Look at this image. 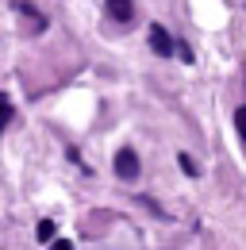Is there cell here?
Returning a JSON list of instances; mask_svg holds the SVG:
<instances>
[{
  "mask_svg": "<svg viewBox=\"0 0 246 250\" xmlns=\"http://www.w3.org/2000/svg\"><path fill=\"white\" fill-rule=\"evenodd\" d=\"M112 166H116V177H123V181H135V177H139V169H143V166H139V154H135L131 146H123Z\"/></svg>",
  "mask_w": 246,
  "mask_h": 250,
  "instance_id": "cell-1",
  "label": "cell"
},
{
  "mask_svg": "<svg viewBox=\"0 0 246 250\" xmlns=\"http://www.w3.org/2000/svg\"><path fill=\"white\" fill-rule=\"evenodd\" d=\"M146 35H150V50H154V54H162V58H169V54H173V46H177V42H173V35L165 31L162 23H154Z\"/></svg>",
  "mask_w": 246,
  "mask_h": 250,
  "instance_id": "cell-2",
  "label": "cell"
},
{
  "mask_svg": "<svg viewBox=\"0 0 246 250\" xmlns=\"http://www.w3.org/2000/svg\"><path fill=\"white\" fill-rule=\"evenodd\" d=\"M104 8H108V16L116 23H131L135 20V0H104Z\"/></svg>",
  "mask_w": 246,
  "mask_h": 250,
  "instance_id": "cell-3",
  "label": "cell"
},
{
  "mask_svg": "<svg viewBox=\"0 0 246 250\" xmlns=\"http://www.w3.org/2000/svg\"><path fill=\"white\" fill-rule=\"evenodd\" d=\"M12 8H16V12L23 16V20H31V23L39 27V31L46 27V16H42V12H35V8H31V4H27V0H12Z\"/></svg>",
  "mask_w": 246,
  "mask_h": 250,
  "instance_id": "cell-4",
  "label": "cell"
},
{
  "mask_svg": "<svg viewBox=\"0 0 246 250\" xmlns=\"http://www.w3.org/2000/svg\"><path fill=\"white\" fill-rule=\"evenodd\" d=\"M16 120V104H12V96L8 93H0V131Z\"/></svg>",
  "mask_w": 246,
  "mask_h": 250,
  "instance_id": "cell-5",
  "label": "cell"
},
{
  "mask_svg": "<svg viewBox=\"0 0 246 250\" xmlns=\"http://www.w3.org/2000/svg\"><path fill=\"white\" fill-rule=\"evenodd\" d=\"M54 231H58V227H54V219H42V223L35 227V235H39V243H50V239H54Z\"/></svg>",
  "mask_w": 246,
  "mask_h": 250,
  "instance_id": "cell-6",
  "label": "cell"
},
{
  "mask_svg": "<svg viewBox=\"0 0 246 250\" xmlns=\"http://www.w3.org/2000/svg\"><path fill=\"white\" fill-rule=\"evenodd\" d=\"M177 166H181V173H188V177H196V173H200V169H196V162H192V154H177Z\"/></svg>",
  "mask_w": 246,
  "mask_h": 250,
  "instance_id": "cell-7",
  "label": "cell"
},
{
  "mask_svg": "<svg viewBox=\"0 0 246 250\" xmlns=\"http://www.w3.org/2000/svg\"><path fill=\"white\" fill-rule=\"evenodd\" d=\"M235 131H239V135L246 131V108H235Z\"/></svg>",
  "mask_w": 246,
  "mask_h": 250,
  "instance_id": "cell-8",
  "label": "cell"
},
{
  "mask_svg": "<svg viewBox=\"0 0 246 250\" xmlns=\"http://www.w3.org/2000/svg\"><path fill=\"white\" fill-rule=\"evenodd\" d=\"M50 250H73V243L69 239H50Z\"/></svg>",
  "mask_w": 246,
  "mask_h": 250,
  "instance_id": "cell-9",
  "label": "cell"
}]
</instances>
